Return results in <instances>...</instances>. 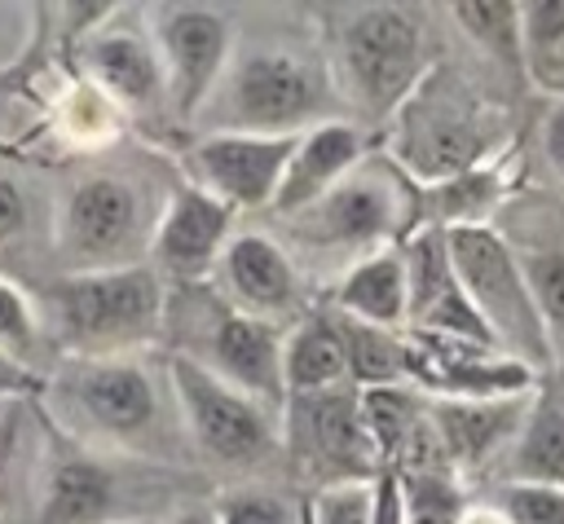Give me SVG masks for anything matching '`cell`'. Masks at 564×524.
<instances>
[{"mask_svg":"<svg viewBox=\"0 0 564 524\" xmlns=\"http://www.w3.org/2000/svg\"><path fill=\"white\" fill-rule=\"evenodd\" d=\"M44 418L70 440L119 458H167L181 414L163 410V387L141 357H57L44 379Z\"/></svg>","mask_w":564,"mask_h":524,"instance_id":"obj_1","label":"cell"},{"mask_svg":"<svg viewBox=\"0 0 564 524\" xmlns=\"http://www.w3.org/2000/svg\"><path fill=\"white\" fill-rule=\"evenodd\" d=\"M167 282L150 264L57 273L40 286V317L62 357H137L163 343Z\"/></svg>","mask_w":564,"mask_h":524,"instance_id":"obj_2","label":"cell"},{"mask_svg":"<svg viewBox=\"0 0 564 524\" xmlns=\"http://www.w3.org/2000/svg\"><path fill=\"white\" fill-rule=\"evenodd\" d=\"M335 75L326 53L295 44H242L212 92L207 110L194 123L203 132H256V137H295L335 119Z\"/></svg>","mask_w":564,"mask_h":524,"instance_id":"obj_3","label":"cell"},{"mask_svg":"<svg viewBox=\"0 0 564 524\" xmlns=\"http://www.w3.org/2000/svg\"><path fill=\"white\" fill-rule=\"evenodd\" d=\"M326 66L348 106L366 119H392L432 70L427 26L410 4H348L330 13Z\"/></svg>","mask_w":564,"mask_h":524,"instance_id":"obj_4","label":"cell"},{"mask_svg":"<svg viewBox=\"0 0 564 524\" xmlns=\"http://www.w3.org/2000/svg\"><path fill=\"white\" fill-rule=\"evenodd\" d=\"M498 132L502 114L485 101V92L463 70L432 62L423 84L392 114V159L414 185H436L502 154Z\"/></svg>","mask_w":564,"mask_h":524,"instance_id":"obj_5","label":"cell"},{"mask_svg":"<svg viewBox=\"0 0 564 524\" xmlns=\"http://www.w3.org/2000/svg\"><path fill=\"white\" fill-rule=\"evenodd\" d=\"M282 335H286L282 326L260 321V317L225 304L212 291V282L167 291V321H163L167 352L198 361L216 379L242 387L247 396H256L273 410L286 405Z\"/></svg>","mask_w":564,"mask_h":524,"instance_id":"obj_6","label":"cell"},{"mask_svg":"<svg viewBox=\"0 0 564 524\" xmlns=\"http://www.w3.org/2000/svg\"><path fill=\"white\" fill-rule=\"evenodd\" d=\"M286 225L308 251L326 260L339 255L348 269L375 251L401 247L419 229V185L392 154H375Z\"/></svg>","mask_w":564,"mask_h":524,"instance_id":"obj_7","label":"cell"},{"mask_svg":"<svg viewBox=\"0 0 564 524\" xmlns=\"http://www.w3.org/2000/svg\"><path fill=\"white\" fill-rule=\"evenodd\" d=\"M159 207L150 189L128 172H84L75 176L48 225V251L62 273H101L145 264Z\"/></svg>","mask_w":564,"mask_h":524,"instance_id":"obj_8","label":"cell"},{"mask_svg":"<svg viewBox=\"0 0 564 524\" xmlns=\"http://www.w3.org/2000/svg\"><path fill=\"white\" fill-rule=\"evenodd\" d=\"M163 374L181 414L185 445L203 462L225 471H256L282 449V410L247 396L242 387L176 352H163Z\"/></svg>","mask_w":564,"mask_h":524,"instance_id":"obj_9","label":"cell"},{"mask_svg":"<svg viewBox=\"0 0 564 524\" xmlns=\"http://www.w3.org/2000/svg\"><path fill=\"white\" fill-rule=\"evenodd\" d=\"M449 233V255L463 277V291L471 295L476 313L485 317L494 343L538 374L560 365L555 361V339L538 313V299L524 282V269L498 225H463L445 229Z\"/></svg>","mask_w":564,"mask_h":524,"instance_id":"obj_10","label":"cell"},{"mask_svg":"<svg viewBox=\"0 0 564 524\" xmlns=\"http://www.w3.org/2000/svg\"><path fill=\"white\" fill-rule=\"evenodd\" d=\"M128 462H110L101 449L70 440L44 418V454L31 480V524H145L128 511L137 498Z\"/></svg>","mask_w":564,"mask_h":524,"instance_id":"obj_11","label":"cell"},{"mask_svg":"<svg viewBox=\"0 0 564 524\" xmlns=\"http://www.w3.org/2000/svg\"><path fill=\"white\" fill-rule=\"evenodd\" d=\"M145 22L163 62L167 114L181 128H194L238 53L234 18L216 4H150Z\"/></svg>","mask_w":564,"mask_h":524,"instance_id":"obj_12","label":"cell"},{"mask_svg":"<svg viewBox=\"0 0 564 524\" xmlns=\"http://www.w3.org/2000/svg\"><path fill=\"white\" fill-rule=\"evenodd\" d=\"M282 449L291 454L295 471L313 476V489L383 476L361 418V387L352 383L291 396L282 405Z\"/></svg>","mask_w":564,"mask_h":524,"instance_id":"obj_13","label":"cell"},{"mask_svg":"<svg viewBox=\"0 0 564 524\" xmlns=\"http://www.w3.org/2000/svg\"><path fill=\"white\" fill-rule=\"evenodd\" d=\"M295 137H256V132H203L185 145L181 172L189 185L216 194L234 211H269L286 163L295 154Z\"/></svg>","mask_w":564,"mask_h":524,"instance_id":"obj_14","label":"cell"},{"mask_svg":"<svg viewBox=\"0 0 564 524\" xmlns=\"http://www.w3.org/2000/svg\"><path fill=\"white\" fill-rule=\"evenodd\" d=\"M234 220H238V211L229 203H220L216 194H207L181 176L167 189V198L159 203L145 264L167 286H203V282H212V273L234 238Z\"/></svg>","mask_w":564,"mask_h":524,"instance_id":"obj_15","label":"cell"},{"mask_svg":"<svg viewBox=\"0 0 564 524\" xmlns=\"http://www.w3.org/2000/svg\"><path fill=\"white\" fill-rule=\"evenodd\" d=\"M79 75L88 84H97L128 119L137 114H154L159 106H167V88H163V62L145 22V9H115L75 53Z\"/></svg>","mask_w":564,"mask_h":524,"instance_id":"obj_16","label":"cell"},{"mask_svg":"<svg viewBox=\"0 0 564 524\" xmlns=\"http://www.w3.org/2000/svg\"><path fill=\"white\" fill-rule=\"evenodd\" d=\"M410 335V330H405ZM538 370L520 357L463 339L410 335V387L432 401H498L533 392Z\"/></svg>","mask_w":564,"mask_h":524,"instance_id":"obj_17","label":"cell"},{"mask_svg":"<svg viewBox=\"0 0 564 524\" xmlns=\"http://www.w3.org/2000/svg\"><path fill=\"white\" fill-rule=\"evenodd\" d=\"M212 291L238 313H251L273 326H282V317L300 321L313 313L304 291V269L273 233H251V229L234 233L212 273Z\"/></svg>","mask_w":564,"mask_h":524,"instance_id":"obj_18","label":"cell"},{"mask_svg":"<svg viewBox=\"0 0 564 524\" xmlns=\"http://www.w3.org/2000/svg\"><path fill=\"white\" fill-rule=\"evenodd\" d=\"M405 273H410V335H432V339H463V343H485L498 348L485 317L476 313L471 295L463 291V277L449 255V233L445 229H414L405 238Z\"/></svg>","mask_w":564,"mask_h":524,"instance_id":"obj_19","label":"cell"},{"mask_svg":"<svg viewBox=\"0 0 564 524\" xmlns=\"http://www.w3.org/2000/svg\"><path fill=\"white\" fill-rule=\"evenodd\" d=\"M538 387V383H533ZM529 396H498V401H432V432L441 445L445 467L458 480L471 476H494L507 458V449L520 436V423L529 414Z\"/></svg>","mask_w":564,"mask_h":524,"instance_id":"obj_20","label":"cell"},{"mask_svg":"<svg viewBox=\"0 0 564 524\" xmlns=\"http://www.w3.org/2000/svg\"><path fill=\"white\" fill-rule=\"evenodd\" d=\"M370 154V137L361 123L352 119H326L308 132H300L295 141V154L286 163V176H282V189L273 198V216L291 220L300 211H308L313 203H322L344 176H352Z\"/></svg>","mask_w":564,"mask_h":524,"instance_id":"obj_21","label":"cell"},{"mask_svg":"<svg viewBox=\"0 0 564 524\" xmlns=\"http://www.w3.org/2000/svg\"><path fill=\"white\" fill-rule=\"evenodd\" d=\"M494 476H498V484L524 480V484L564 489V365H551L538 374L520 436Z\"/></svg>","mask_w":564,"mask_h":524,"instance_id":"obj_22","label":"cell"},{"mask_svg":"<svg viewBox=\"0 0 564 524\" xmlns=\"http://www.w3.org/2000/svg\"><path fill=\"white\" fill-rule=\"evenodd\" d=\"M516 159L494 154L458 176L436 185H419V229H463V225H494V211L516 194Z\"/></svg>","mask_w":564,"mask_h":524,"instance_id":"obj_23","label":"cell"},{"mask_svg":"<svg viewBox=\"0 0 564 524\" xmlns=\"http://www.w3.org/2000/svg\"><path fill=\"white\" fill-rule=\"evenodd\" d=\"M326 308L370 321V326H383V330H405V317H410L405 242L339 269V277L326 291Z\"/></svg>","mask_w":564,"mask_h":524,"instance_id":"obj_24","label":"cell"},{"mask_svg":"<svg viewBox=\"0 0 564 524\" xmlns=\"http://www.w3.org/2000/svg\"><path fill=\"white\" fill-rule=\"evenodd\" d=\"M282 383L291 396H313L348 383V357L344 339L326 308H313L308 317L291 321L282 335Z\"/></svg>","mask_w":564,"mask_h":524,"instance_id":"obj_25","label":"cell"},{"mask_svg":"<svg viewBox=\"0 0 564 524\" xmlns=\"http://www.w3.org/2000/svg\"><path fill=\"white\" fill-rule=\"evenodd\" d=\"M339 339H344V357H348V383L352 387H392V383H410V335L405 330H383L357 317H344L335 308H326Z\"/></svg>","mask_w":564,"mask_h":524,"instance_id":"obj_26","label":"cell"},{"mask_svg":"<svg viewBox=\"0 0 564 524\" xmlns=\"http://www.w3.org/2000/svg\"><path fill=\"white\" fill-rule=\"evenodd\" d=\"M520 269H524V282L538 299V313L551 330L555 343H564V220H542L524 233V242L507 238Z\"/></svg>","mask_w":564,"mask_h":524,"instance_id":"obj_27","label":"cell"},{"mask_svg":"<svg viewBox=\"0 0 564 524\" xmlns=\"http://www.w3.org/2000/svg\"><path fill=\"white\" fill-rule=\"evenodd\" d=\"M454 18V26L463 31V40L494 62L507 75L524 79V48H520V4L511 0H458L445 9Z\"/></svg>","mask_w":564,"mask_h":524,"instance_id":"obj_28","label":"cell"},{"mask_svg":"<svg viewBox=\"0 0 564 524\" xmlns=\"http://www.w3.org/2000/svg\"><path fill=\"white\" fill-rule=\"evenodd\" d=\"M520 48H524V79L538 92L564 101V0L520 4Z\"/></svg>","mask_w":564,"mask_h":524,"instance_id":"obj_29","label":"cell"},{"mask_svg":"<svg viewBox=\"0 0 564 524\" xmlns=\"http://www.w3.org/2000/svg\"><path fill=\"white\" fill-rule=\"evenodd\" d=\"M123 128H128V114L84 75H75L53 106V132L62 141H70L75 150H101V145L119 141Z\"/></svg>","mask_w":564,"mask_h":524,"instance_id":"obj_30","label":"cell"},{"mask_svg":"<svg viewBox=\"0 0 564 524\" xmlns=\"http://www.w3.org/2000/svg\"><path fill=\"white\" fill-rule=\"evenodd\" d=\"M401 484V511L405 524H463L471 498L467 484L449 467H423V471H392Z\"/></svg>","mask_w":564,"mask_h":524,"instance_id":"obj_31","label":"cell"},{"mask_svg":"<svg viewBox=\"0 0 564 524\" xmlns=\"http://www.w3.org/2000/svg\"><path fill=\"white\" fill-rule=\"evenodd\" d=\"M44 343H48V330H44L40 304L9 273H0V348L35 370Z\"/></svg>","mask_w":564,"mask_h":524,"instance_id":"obj_32","label":"cell"},{"mask_svg":"<svg viewBox=\"0 0 564 524\" xmlns=\"http://www.w3.org/2000/svg\"><path fill=\"white\" fill-rule=\"evenodd\" d=\"M53 40H57L53 35V4H35L31 9V35H26L22 53L0 66V110H9V106L31 97L35 75L53 62Z\"/></svg>","mask_w":564,"mask_h":524,"instance_id":"obj_33","label":"cell"},{"mask_svg":"<svg viewBox=\"0 0 564 524\" xmlns=\"http://www.w3.org/2000/svg\"><path fill=\"white\" fill-rule=\"evenodd\" d=\"M40 401H0V520L18 498V476L26 471L22 449L31 445V418Z\"/></svg>","mask_w":564,"mask_h":524,"instance_id":"obj_34","label":"cell"},{"mask_svg":"<svg viewBox=\"0 0 564 524\" xmlns=\"http://www.w3.org/2000/svg\"><path fill=\"white\" fill-rule=\"evenodd\" d=\"M35 242V198L22 176L0 167V273Z\"/></svg>","mask_w":564,"mask_h":524,"instance_id":"obj_35","label":"cell"},{"mask_svg":"<svg viewBox=\"0 0 564 524\" xmlns=\"http://www.w3.org/2000/svg\"><path fill=\"white\" fill-rule=\"evenodd\" d=\"M375 489L379 476L313 489V498L304 502V524H375Z\"/></svg>","mask_w":564,"mask_h":524,"instance_id":"obj_36","label":"cell"},{"mask_svg":"<svg viewBox=\"0 0 564 524\" xmlns=\"http://www.w3.org/2000/svg\"><path fill=\"white\" fill-rule=\"evenodd\" d=\"M489 506H498L507 524H564V489L555 484L502 480L494 484Z\"/></svg>","mask_w":564,"mask_h":524,"instance_id":"obj_37","label":"cell"},{"mask_svg":"<svg viewBox=\"0 0 564 524\" xmlns=\"http://www.w3.org/2000/svg\"><path fill=\"white\" fill-rule=\"evenodd\" d=\"M216 511L220 524H304V515H295V506L269 489H238L220 498Z\"/></svg>","mask_w":564,"mask_h":524,"instance_id":"obj_38","label":"cell"},{"mask_svg":"<svg viewBox=\"0 0 564 524\" xmlns=\"http://www.w3.org/2000/svg\"><path fill=\"white\" fill-rule=\"evenodd\" d=\"M40 396H44V374L0 348V401H40Z\"/></svg>","mask_w":564,"mask_h":524,"instance_id":"obj_39","label":"cell"},{"mask_svg":"<svg viewBox=\"0 0 564 524\" xmlns=\"http://www.w3.org/2000/svg\"><path fill=\"white\" fill-rule=\"evenodd\" d=\"M375 524H405V511H401V484L392 471L379 476V489H375Z\"/></svg>","mask_w":564,"mask_h":524,"instance_id":"obj_40","label":"cell"},{"mask_svg":"<svg viewBox=\"0 0 564 524\" xmlns=\"http://www.w3.org/2000/svg\"><path fill=\"white\" fill-rule=\"evenodd\" d=\"M542 145H546V159H551L555 176L564 181V101L546 114V123H542Z\"/></svg>","mask_w":564,"mask_h":524,"instance_id":"obj_41","label":"cell"},{"mask_svg":"<svg viewBox=\"0 0 564 524\" xmlns=\"http://www.w3.org/2000/svg\"><path fill=\"white\" fill-rule=\"evenodd\" d=\"M163 524H220V511H216V502H185V506L167 511Z\"/></svg>","mask_w":564,"mask_h":524,"instance_id":"obj_42","label":"cell"},{"mask_svg":"<svg viewBox=\"0 0 564 524\" xmlns=\"http://www.w3.org/2000/svg\"><path fill=\"white\" fill-rule=\"evenodd\" d=\"M463 524H507V520H502L498 506H489V502H471L467 515H463Z\"/></svg>","mask_w":564,"mask_h":524,"instance_id":"obj_43","label":"cell"}]
</instances>
